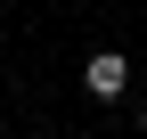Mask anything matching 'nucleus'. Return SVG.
<instances>
[{
	"mask_svg": "<svg viewBox=\"0 0 147 139\" xmlns=\"http://www.w3.org/2000/svg\"><path fill=\"white\" fill-rule=\"evenodd\" d=\"M82 90L90 98H123L131 90V57H123V49H98V57L82 65Z\"/></svg>",
	"mask_w": 147,
	"mask_h": 139,
	"instance_id": "f257e3e1",
	"label": "nucleus"
},
{
	"mask_svg": "<svg viewBox=\"0 0 147 139\" xmlns=\"http://www.w3.org/2000/svg\"><path fill=\"white\" fill-rule=\"evenodd\" d=\"M139 131H147V107H139Z\"/></svg>",
	"mask_w": 147,
	"mask_h": 139,
	"instance_id": "f03ea898",
	"label": "nucleus"
}]
</instances>
